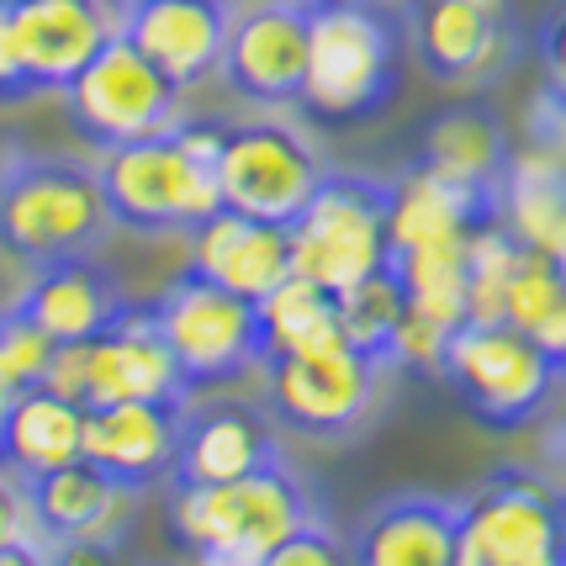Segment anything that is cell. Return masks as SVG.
I'll use <instances>...</instances> for the list:
<instances>
[{
  "label": "cell",
  "instance_id": "cell-22",
  "mask_svg": "<svg viewBox=\"0 0 566 566\" xmlns=\"http://www.w3.org/2000/svg\"><path fill=\"white\" fill-rule=\"evenodd\" d=\"M461 503L440 493H397L360 524L349 566H450Z\"/></svg>",
  "mask_w": 566,
  "mask_h": 566
},
{
  "label": "cell",
  "instance_id": "cell-23",
  "mask_svg": "<svg viewBox=\"0 0 566 566\" xmlns=\"http://www.w3.org/2000/svg\"><path fill=\"white\" fill-rule=\"evenodd\" d=\"M80 423L85 413L70 397L49 387H27L11 397V413L0 429V476H32L80 461Z\"/></svg>",
  "mask_w": 566,
  "mask_h": 566
},
{
  "label": "cell",
  "instance_id": "cell-35",
  "mask_svg": "<svg viewBox=\"0 0 566 566\" xmlns=\"http://www.w3.org/2000/svg\"><path fill=\"white\" fill-rule=\"evenodd\" d=\"M0 566H49V551L38 541H11L0 545Z\"/></svg>",
  "mask_w": 566,
  "mask_h": 566
},
{
  "label": "cell",
  "instance_id": "cell-16",
  "mask_svg": "<svg viewBox=\"0 0 566 566\" xmlns=\"http://www.w3.org/2000/svg\"><path fill=\"white\" fill-rule=\"evenodd\" d=\"M17 53L38 96H59L117 32L106 0H11Z\"/></svg>",
  "mask_w": 566,
  "mask_h": 566
},
{
  "label": "cell",
  "instance_id": "cell-15",
  "mask_svg": "<svg viewBox=\"0 0 566 566\" xmlns=\"http://www.w3.org/2000/svg\"><path fill=\"white\" fill-rule=\"evenodd\" d=\"M228 27H233V0H144L117 17V32L180 96L207 74H218Z\"/></svg>",
  "mask_w": 566,
  "mask_h": 566
},
{
  "label": "cell",
  "instance_id": "cell-10",
  "mask_svg": "<svg viewBox=\"0 0 566 566\" xmlns=\"http://www.w3.org/2000/svg\"><path fill=\"white\" fill-rule=\"evenodd\" d=\"M313 144L286 123H222L218 201L260 222H292L323 180Z\"/></svg>",
  "mask_w": 566,
  "mask_h": 566
},
{
  "label": "cell",
  "instance_id": "cell-2",
  "mask_svg": "<svg viewBox=\"0 0 566 566\" xmlns=\"http://www.w3.org/2000/svg\"><path fill=\"white\" fill-rule=\"evenodd\" d=\"M218 138L222 123H180L138 144L106 148L96 186L112 228L144 239H186L207 212H218Z\"/></svg>",
  "mask_w": 566,
  "mask_h": 566
},
{
  "label": "cell",
  "instance_id": "cell-1",
  "mask_svg": "<svg viewBox=\"0 0 566 566\" xmlns=\"http://www.w3.org/2000/svg\"><path fill=\"white\" fill-rule=\"evenodd\" d=\"M413 70V17L397 0H328L307 11V74L296 106L323 127L392 112Z\"/></svg>",
  "mask_w": 566,
  "mask_h": 566
},
{
  "label": "cell",
  "instance_id": "cell-36",
  "mask_svg": "<svg viewBox=\"0 0 566 566\" xmlns=\"http://www.w3.org/2000/svg\"><path fill=\"white\" fill-rule=\"evenodd\" d=\"M197 566H260V562L239 556V551H197Z\"/></svg>",
  "mask_w": 566,
  "mask_h": 566
},
{
  "label": "cell",
  "instance_id": "cell-12",
  "mask_svg": "<svg viewBox=\"0 0 566 566\" xmlns=\"http://www.w3.org/2000/svg\"><path fill=\"white\" fill-rule=\"evenodd\" d=\"M218 74L249 106H296L307 74V11L292 0H260L233 11Z\"/></svg>",
  "mask_w": 566,
  "mask_h": 566
},
{
  "label": "cell",
  "instance_id": "cell-7",
  "mask_svg": "<svg viewBox=\"0 0 566 566\" xmlns=\"http://www.w3.org/2000/svg\"><path fill=\"white\" fill-rule=\"evenodd\" d=\"M307 518H313V503H307V488L296 482V471L286 467V455L239 482L175 488L170 497V530L191 556L197 551H239V556L260 562L271 545H281Z\"/></svg>",
  "mask_w": 566,
  "mask_h": 566
},
{
  "label": "cell",
  "instance_id": "cell-20",
  "mask_svg": "<svg viewBox=\"0 0 566 566\" xmlns=\"http://www.w3.org/2000/svg\"><path fill=\"white\" fill-rule=\"evenodd\" d=\"M408 17H413V59L440 85L488 80L509 53L503 0H419Z\"/></svg>",
  "mask_w": 566,
  "mask_h": 566
},
{
  "label": "cell",
  "instance_id": "cell-24",
  "mask_svg": "<svg viewBox=\"0 0 566 566\" xmlns=\"http://www.w3.org/2000/svg\"><path fill=\"white\" fill-rule=\"evenodd\" d=\"M509 138L488 106H450L423 127L419 170L444 175V180H467V186H503L509 170Z\"/></svg>",
  "mask_w": 566,
  "mask_h": 566
},
{
  "label": "cell",
  "instance_id": "cell-26",
  "mask_svg": "<svg viewBox=\"0 0 566 566\" xmlns=\"http://www.w3.org/2000/svg\"><path fill=\"white\" fill-rule=\"evenodd\" d=\"M497 318L518 334H530L556 360H566V281L556 271L551 249H535L518 239V254L509 265L503 296H497Z\"/></svg>",
  "mask_w": 566,
  "mask_h": 566
},
{
  "label": "cell",
  "instance_id": "cell-13",
  "mask_svg": "<svg viewBox=\"0 0 566 566\" xmlns=\"http://www.w3.org/2000/svg\"><path fill=\"white\" fill-rule=\"evenodd\" d=\"M180 413H186V402H170V397H133V402L85 408L80 461H91L112 488L144 493V488L170 476Z\"/></svg>",
  "mask_w": 566,
  "mask_h": 566
},
{
  "label": "cell",
  "instance_id": "cell-11",
  "mask_svg": "<svg viewBox=\"0 0 566 566\" xmlns=\"http://www.w3.org/2000/svg\"><path fill=\"white\" fill-rule=\"evenodd\" d=\"M265 376V408H271L275 429H286L296 440H349L366 423L370 402H376V381L381 370L334 349V355H265L260 360Z\"/></svg>",
  "mask_w": 566,
  "mask_h": 566
},
{
  "label": "cell",
  "instance_id": "cell-32",
  "mask_svg": "<svg viewBox=\"0 0 566 566\" xmlns=\"http://www.w3.org/2000/svg\"><path fill=\"white\" fill-rule=\"evenodd\" d=\"M541 59H545V91L566 101V0L551 6L541 27Z\"/></svg>",
  "mask_w": 566,
  "mask_h": 566
},
{
  "label": "cell",
  "instance_id": "cell-21",
  "mask_svg": "<svg viewBox=\"0 0 566 566\" xmlns=\"http://www.w3.org/2000/svg\"><path fill=\"white\" fill-rule=\"evenodd\" d=\"M22 493L27 524L38 545L80 541V535H106L112 518L123 514V488H112L91 461H70L53 471H32V476H11Z\"/></svg>",
  "mask_w": 566,
  "mask_h": 566
},
{
  "label": "cell",
  "instance_id": "cell-34",
  "mask_svg": "<svg viewBox=\"0 0 566 566\" xmlns=\"http://www.w3.org/2000/svg\"><path fill=\"white\" fill-rule=\"evenodd\" d=\"M11 541H32V524H27V509H22V493L11 476H0V545Z\"/></svg>",
  "mask_w": 566,
  "mask_h": 566
},
{
  "label": "cell",
  "instance_id": "cell-37",
  "mask_svg": "<svg viewBox=\"0 0 566 566\" xmlns=\"http://www.w3.org/2000/svg\"><path fill=\"white\" fill-rule=\"evenodd\" d=\"M11 397H17V392H11V387L0 381V429H6V413H11Z\"/></svg>",
  "mask_w": 566,
  "mask_h": 566
},
{
  "label": "cell",
  "instance_id": "cell-8",
  "mask_svg": "<svg viewBox=\"0 0 566 566\" xmlns=\"http://www.w3.org/2000/svg\"><path fill=\"white\" fill-rule=\"evenodd\" d=\"M450 566H566V493L530 471H497L455 514Z\"/></svg>",
  "mask_w": 566,
  "mask_h": 566
},
{
  "label": "cell",
  "instance_id": "cell-30",
  "mask_svg": "<svg viewBox=\"0 0 566 566\" xmlns=\"http://www.w3.org/2000/svg\"><path fill=\"white\" fill-rule=\"evenodd\" d=\"M260 566H349L345 551H339V541L323 530L318 518H307L302 530H292L281 545H271L265 556H260Z\"/></svg>",
  "mask_w": 566,
  "mask_h": 566
},
{
  "label": "cell",
  "instance_id": "cell-33",
  "mask_svg": "<svg viewBox=\"0 0 566 566\" xmlns=\"http://www.w3.org/2000/svg\"><path fill=\"white\" fill-rule=\"evenodd\" d=\"M43 551H49V566H123L106 535H80V541H59Z\"/></svg>",
  "mask_w": 566,
  "mask_h": 566
},
{
  "label": "cell",
  "instance_id": "cell-28",
  "mask_svg": "<svg viewBox=\"0 0 566 566\" xmlns=\"http://www.w3.org/2000/svg\"><path fill=\"white\" fill-rule=\"evenodd\" d=\"M260 323H265V355H334V349H345L339 292H328L296 271L271 296H260Z\"/></svg>",
  "mask_w": 566,
  "mask_h": 566
},
{
  "label": "cell",
  "instance_id": "cell-5",
  "mask_svg": "<svg viewBox=\"0 0 566 566\" xmlns=\"http://www.w3.org/2000/svg\"><path fill=\"white\" fill-rule=\"evenodd\" d=\"M148 313L159 323L165 349H170V360L191 397L201 387H233L265 360L260 302L207 281L191 265L148 302Z\"/></svg>",
  "mask_w": 566,
  "mask_h": 566
},
{
  "label": "cell",
  "instance_id": "cell-19",
  "mask_svg": "<svg viewBox=\"0 0 566 566\" xmlns=\"http://www.w3.org/2000/svg\"><path fill=\"white\" fill-rule=\"evenodd\" d=\"M186 265L207 281H218L239 296H271L286 275L296 271L292 260V233L286 222H260L244 218L233 207H218L186 233Z\"/></svg>",
  "mask_w": 566,
  "mask_h": 566
},
{
  "label": "cell",
  "instance_id": "cell-38",
  "mask_svg": "<svg viewBox=\"0 0 566 566\" xmlns=\"http://www.w3.org/2000/svg\"><path fill=\"white\" fill-rule=\"evenodd\" d=\"M112 6V17H123V11H133V6H144V0H106Z\"/></svg>",
  "mask_w": 566,
  "mask_h": 566
},
{
  "label": "cell",
  "instance_id": "cell-31",
  "mask_svg": "<svg viewBox=\"0 0 566 566\" xmlns=\"http://www.w3.org/2000/svg\"><path fill=\"white\" fill-rule=\"evenodd\" d=\"M32 80L22 70V53H17V32H11V0H0V106H22L32 101Z\"/></svg>",
  "mask_w": 566,
  "mask_h": 566
},
{
  "label": "cell",
  "instance_id": "cell-29",
  "mask_svg": "<svg viewBox=\"0 0 566 566\" xmlns=\"http://www.w3.org/2000/svg\"><path fill=\"white\" fill-rule=\"evenodd\" d=\"M53 355V339L17 307H0V381L11 392H27L43 381V366Z\"/></svg>",
  "mask_w": 566,
  "mask_h": 566
},
{
  "label": "cell",
  "instance_id": "cell-40",
  "mask_svg": "<svg viewBox=\"0 0 566 566\" xmlns=\"http://www.w3.org/2000/svg\"><path fill=\"white\" fill-rule=\"evenodd\" d=\"M292 6H302V11H313V6H328V0H292Z\"/></svg>",
  "mask_w": 566,
  "mask_h": 566
},
{
  "label": "cell",
  "instance_id": "cell-18",
  "mask_svg": "<svg viewBox=\"0 0 566 566\" xmlns=\"http://www.w3.org/2000/svg\"><path fill=\"white\" fill-rule=\"evenodd\" d=\"M133 397H170V402H191L180 370H175L165 334L148 307L127 302V313L112 328H101L85 355V397L80 413L101 408V402H133Z\"/></svg>",
  "mask_w": 566,
  "mask_h": 566
},
{
  "label": "cell",
  "instance_id": "cell-25",
  "mask_svg": "<svg viewBox=\"0 0 566 566\" xmlns=\"http://www.w3.org/2000/svg\"><path fill=\"white\" fill-rule=\"evenodd\" d=\"M402 328H408V281H402L392 249H387V260L376 271L339 292V334H345L349 355H360L376 370H387L397 366Z\"/></svg>",
  "mask_w": 566,
  "mask_h": 566
},
{
  "label": "cell",
  "instance_id": "cell-14",
  "mask_svg": "<svg viewBox=\"0 0 566 566\" xmlns=\"http://www.w3.org/2000/svg\"><path fill=\"white\" fill-rule=\"evenodd\" d=\"M281 461V429L249 402H186L170 455V488H218Z\"/></svg>",
  "mask_w": 566,
  "mask_h": 566
},
{
  "label": "cell",
  "instance_id": "cell-9",
  "mask_svg": "<svg viewBox=\"0 0 566 566\" xmlns=\"http://www.w3.org/2000/svg\"><path fill=\"white\" fill-rule=\"evenodd\" d=\"M59 96H64L70 127L101 154L154 138L180 117V91L127 43L123 32H112L96 59L74 74Z\"/></svg>",
  "mask_w": 566,
  "mask_h": 566
},
{
  "label": "cell",
  "instance_id": "cell-27",
  "mask_svg": "<svg viewBox=\"0 0 566 566\" xmlns=\"http://www.w3.org/2000/svg\"><path fill=\"white\" fill-rule=\"evenodd\" d=\"M503 222L524 244L556 249L566 244V159L551 148L514 154L503 170Z\"/></svg>",
  "mask_w": 566,
  "mask_h": 566
},
{
  "label": "cell",
  "instance_id": "cell-3",
  "mask_svg": "<svg viewBox=\"0 0 566 566\" xmlns=\"http://www.w3.org/2000/svg\"><path fill=\"white\" fill-rule=\"evenodd\" d=\"M106 201L96 186V165L43 148H0V249L27 271L64 260V254H96L106 239Z\"/></svg>",
  "mask_w": 566,
  "mask_h": 566
},
{
  "label": "cell",
  "instance_id": "cell-6",
  "mask_svg": "<svg viewBox=\"0 0 566 566\" xmlns=\"http://www.w3.org/2000/svg\"><path fill=\"white\" fill-rule=\"evenodd\" d=\"M296 275L345 292L387 260L392 244V180L355 170H323L307 207L286 222Z\"/></svg>",
  "mask_w": 566,
  "mask_h": 566
},
{
  "label": "cell",
  "instance_id": "cell-4",
  "mask_svg": "<svg viewBox=\"0 0 566 566\" xmlns=\"http://www.w3.org/2000/svg\"><path fill=\"white\" fill-rule=\"evenodd\" d=\"M434 370L482 429H524L530 419H541V408L566 381V360L503 318L455 323L434 349Z\"/></svg>",
  "mask_w": 566,
  "mask_h": 566
},
{
  "label": "cell",
  "instance_id": "cell-39",
  "mask_svg": "<svg viewBox=\"0 0 566 566\" xmlns=\"http://www.w3.org/2000/svg\"><path fill=\"white\" fill-rule=\"evenodd\" d=\"M556 271H562V281H566V244L556 249Z\"/></svg>",
  "mask_w": 566,
  "mask_h": 566
},
{
  "label": "cell",
  "instance_id": "cell-17",
  "mask_svg": "<svg viewBox=\"0 0 566 566\" xmlns=\"http://www.w3.org/2000/svg\"><path fill=\"white\" fill-rule=\"evenodd\" d=\"M127 302L133 296L112 265H101L96 254H64L38 265L11 307L38 323L53 345H64V339H96L101 328L123 318Z\"/></svg>",
  "mask_w": 566,
  "mask_h": 566
}]
</instances>
